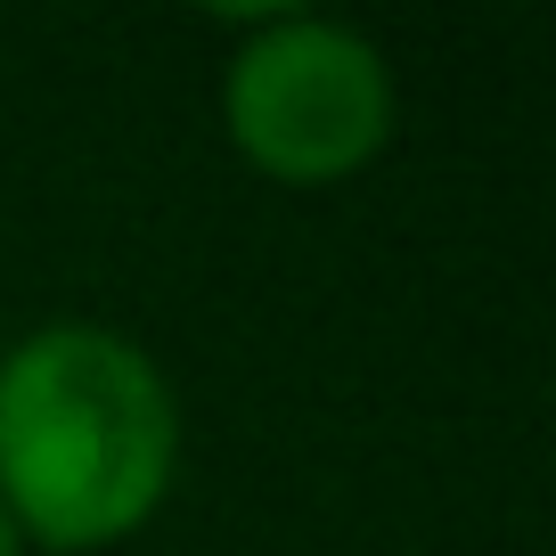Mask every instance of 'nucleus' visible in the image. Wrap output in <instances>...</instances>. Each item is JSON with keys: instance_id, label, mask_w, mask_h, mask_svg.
<instances>
[{"instance_id": "obj_1", "label": "nucleus", "mask_w": 556, "mask_h": 556, "mask_svg": "<svg viewBox=\"0 0 556 556\" xmlns=\"http://www.w3.org/2000/svg\"><path fill=\"white\" fill-rule=\"evenodd\" d=\"M180 475V401L156 352L99 319H50L0 352V507L58 556L123 548Z\"/></svg>"}, {"instance_id": "obj_3", "label": "nucleus", "mask_w": 556, "mask_h": 556, "mask_svg": "<svg viewBox=\"0 0 556 556\" xmlns=\"http://www.w3.org/2000/svg\"><path fill=\"white\" fill-rule=\"evenodd\" d=\"M25 540H17V523H9V507H0V556H17Z\"/></svg>"}, {"instance_id": "obj_2", "label": "nucleus", "mask_w": 556, "mask_h": 556, "mask_svg": "<svg viewBox=\"0 0 556 556\" xmlns=\"http://www.w3.org/2000/svg\"><path fill=\"white\" fill-rule=\"evenodd\" d=\"M393 66L361 25L312 9H262L222 74V123L254 173L287 189H328L384 156L393 139Z\"/></svg>"}]
</instances>
